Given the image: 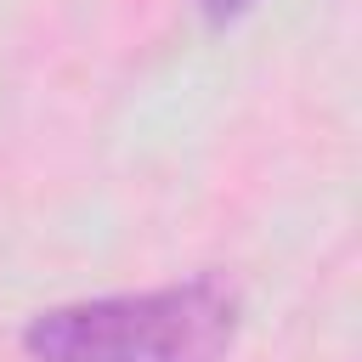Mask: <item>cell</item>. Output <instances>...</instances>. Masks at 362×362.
Returning <instances> with one entry per match:
<instances>
[{"mask_svg":"<svg viewBox=\"0 0 362 362\" xmlns=\"http://www.w3.org/2000/svg\"><path fill=\"white\" fill-rule=\"evenodd\" d=\"M243 300L226 277L198 272L164 288L96 294L28 317V362H226Z\"/></svg>","mask_w":362,"mask_h":362,"instance_id":"6da1fadb","label":"cell"},{"mask_svg":"<svg viewBox=\"0 0 362 362\" xmlns=\"http://www.w3.org/2000/svg\"><path fill=\"white\" fill-rule=\"evenodd\" d=\"M249 6H255V0H198V11H204L209 23H238Z\"/></svg>","mask_w":362,"mask_h":362,"instance_id":"7a4b0ae2","label":"cell"}]
</instances>
